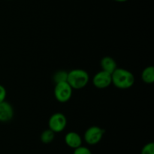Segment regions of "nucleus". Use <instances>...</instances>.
<instances>
[{"label": "nucleus", "mask_w": 154, "mask_h": 154, "mask_svg": "<svg viewBox=\"0 0 154 154\" xmlns=\"http://www.w3.org/2000/svg\"><path fill=\"white\" fill-rule=\"evenodd\" d=\"M67 125V119L63 113H55L52 114L48 120L49 129L54 133H60L64 131Z\"/></svg>", "instance_id": "nucleus-5"}, {"label": "nucleus", "mask_w": 154, "mask_h": 154, "mask_svg": "<svg viewBox=\"0 0 154 154\" xmlns=\"http://www.w3.org/2000/svg\"><path fill=\"white\" fill-rule=\"evenodd\" d=\"M14 115V108L10 103L5 101L0 103V122H10L13 119Z\"/></svg>", "instance_id": "nucleus-7"}, {"label": "nucleus", "mask_w": 154, "mask_h": 154, "mask_svg": "<svg viewBox=\"0 0 154 154\" xmlns=\"http://www.w3.org/2000/svg\"><path fill=\"white\" fill-rule=\"evenodd\" d=\"M6 95H7V91H6L5 88L0 85V103L5 101Z\"/></svg>", "instance_id": "nucleus-15"}, {"label": "nucleus", "mask_w": 154, "mask_h": 154, "mask_svg": "<svg viewBox=\"0 0 154 154\" xmlns=\"http://www.w3.org/2000/svg\"><path fill=\"white\" fill-rule=\"evenodd\" d=\"M112 84L119 89H128L134 85L135 78L131 71L117 67L111 74Z\"/></svg>", "instance_id": "nucleus-1"}, {"label": "nucleus", "mask_w": 154, "mask_h": 154, "mask_svg": "<svg viewBox=\"0 0 154 154\" xmlns=\"http://www.w3.org/2000/svg\"><path fill=\"white\" fill-rule=\"evenodd\" d=\"M54 137H55V133L49 128L44 130L40 135L41 141L45 144L51 143L54 140Z\"/></svg>", "instance_id": "nucleus-11"}, {"label": "nucleus", "mask_w": 154, "mask_h": 154, "mask_svg": "<svg viewBox=\"0 0 154 154\" xmlns=\"http://www.w3.org/2000/svg\"><path fill=\"white\" fill-rule=\"evenodd\" d=\"M73 89L67 82L57 83L54 87V97L60 103H66L72 98Z\"/></svg>", "instance_id": "nucleus-4"}, {"label": "nucleus", "mask_w": 154, "mask_h": 154, "mask_svg": "<svg viewBox=\"0 0 154 154\" xmlns=\"http://www.w3.org/2000/svg\"><path fill=\"white\" fill-rule=\"evenodd\" d=\"M68 78V72L63 69H60V70L57 71L53 75V79H54V82L57 83L63 82H67Z\"/></svg>", "instance_id": "nucleus-12"}, {"label": "nucleus", "mask_w": 154, "mask_h": 154, "mask_svg": "<svg viewBox=\"0 0 154 154\" xmlns=\"http://www.w3.org/2000/svg\"><path fill=\"white\" fill-rule=\"evenodd\" d=\"M114 1L117 2H126L128 0H114Z\"/></svg>", "instance_id": "nucleus-16"}, {"label": "nucleus", "mask_w": 154, "mask_h": 154, "mask_svg": "<svg viewBox=\"0 0 154 154\" xmlns=\"http://www.w3.org/2000/svg\"><path fill=\"white\" fill-rule=\"evenodd\" d=\"M141 79L144 83L151 85L154 82V67L153 66H147L141 72Z\"/></svg>", "instance_id": "nucleus-10"}, {"label": "nucleus", "mask_w": 154, "mask_h": 154, "mask_svg": "<svg viewBox=\"0 0 154 154\" xmlns=\"http://www.w3.org/2000/svg\"><path fill=\"white\" fill-rule=\"evenodd\" d=\"M90 81V75L83 69H74L68 72L67 82L72 89L80 90L87 85Z\"/></svg>", "instance_id": "nucleus-2"}, {"label": "nucleus", "mask_w": 154, "mask_h": 154, "mask_svg": "<svg viewBox=\"0 0 154 154\" xmlns=\"http://www.w3.org/2000/svg\"><path fill=\"white\" fill-rule=\"evenodd\" d=\"M93 84L96 88L99 89L107 88L112 84L111 74L101 70L96 72L93 77Z\"/></svg>", "instance_id": "nucleus-6"}, {"label": "nucleus", "mask_w": 154, "mask_h": 154, "mask_svg": "<svg viewBox=\"0 0 154 154\" xmlns=\"http://www.w3.org/2000/svg\"><path fill=\"white\" fill-rule=\"evenodd\" d=\"M105 130L97 125H93L87 128L84 134V140L88 145H96L102 140Z\"/></svg>", "instance_id": "nucleus-3"}, {"label": "nucleus", "mask_w": 154, "mask_h": 154, "mask_svg": "<svg viewBox=\"0 0 154 154\" xmlns=\"http://www.w3.org/2000/svg\"><path fill=\"white\" fill-rule=\"evenodd\" d=\"M65 143L69 147L72 149H76L82 146L83 139L78 133L75 131H69L65 135Z\"/></svg>", "instance_id": "nucleus-8"}, {"label": "nucleus", "mask_w": 154, "mask_h": 154, "mask_svg": "<svg viewBox=\"0 0 154 154\" xmlns=\"http://www.w3.org/2000/svg\"><path fill=\"white\" fill-rule=\"evenodd\" d=\"M73 154H92V152L90 148L82 145V146L74 149Z\"/></svg>", "instance_id": "nucleus-14"}, {"label": "nucleus", "mask_w": 154, "mask_h": 154, "mask_svg": "<svg viewBox=\"0 0 154 154\" xmlns=\"http://www.w3.org/2000/svg\"><path fill=\"white\" fill-rule=\"evenodd\" d=\"M100 66L102 70L110 74H112L114 71L117 68V62L113 57H110V56H105V57H102L100 61Z\"/></svg>", "instance_id": "nucleus-9"}, {"label": "nucleus", "mask_w": 154, "mask_h": 154, "mask_svg": "<svg viewBox=\"0 0 154 154\" xmlns=\"http://www.w3.org/2000/svg\"><path fill=\"white\" fill-rule=\"evenodd\" d=\"M141 154H154V143L149 142L142 147Z\"/></svg>", "instance_id": "nucleus-13"}]
</instances>
